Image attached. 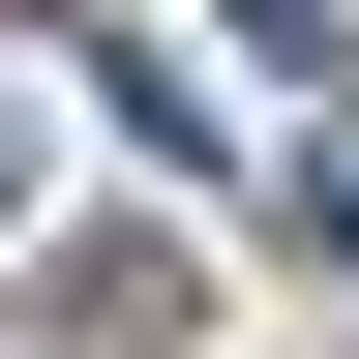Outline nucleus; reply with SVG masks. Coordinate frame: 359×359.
I'll return each mask as SVG.
<instances>
[{
    "mask_svg": "<svg viewBox=\"0 0 359 359\" xmlns=\"http://www.w3.org/2000/svg\"><path fill=\"white\" fill-rule=\"evenodd\" d=\"M60 359H180V240H60Z\"/></svg>",
    "mask_w": 359,
    "mask_h": 359,
    "instance_id": "f257e3e1",
    "label": "nucleus"
},
{
    "mask_svg": "<svg viewBox=\"0 0 359 359\" xmlns=\"http://www.w3.org/2000/svg\"><path fill=\"white\" fill-rule=\"evenodd\" d=\"M269 210H299V240L359 269V90H299V180H269Z\"/></svg>",
    "mask_w": 359,
    "mask_h": 359,
    "instance_id": "f03ea898",
    "label": "nucleus"
},
{
    "mask_svg": "<svg viewBox=\"0 0 359 359\" xmlns=\"http://www.w3.org/2000/svg\"><path fill=\"white\" fill-rule=\"evenodd\" d=\"M0 210H30V120H0Z\"/></svg>",
    "mask_w": 359,
    "mask_h": 359,
    "instance_id": "7ed1b4c3",
    "label": "nucleus"
}]
</instances>
